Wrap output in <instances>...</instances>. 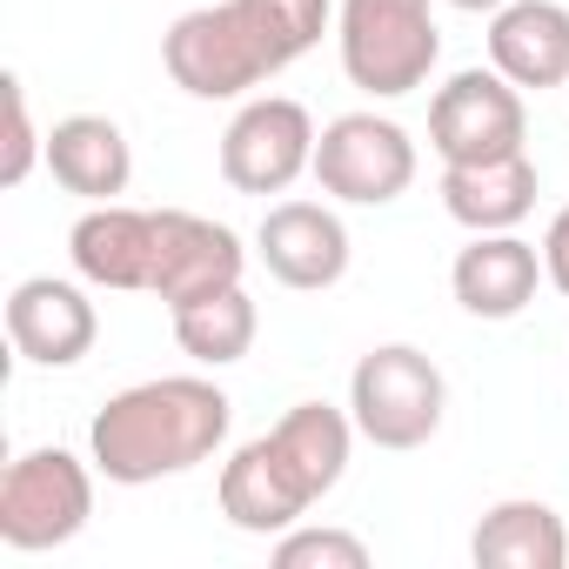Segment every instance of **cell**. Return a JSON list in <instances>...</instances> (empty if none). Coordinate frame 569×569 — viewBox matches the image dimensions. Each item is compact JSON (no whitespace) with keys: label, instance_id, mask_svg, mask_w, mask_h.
<instances>
[{"label":"cell","instance_id":"cell-1","mask_svg":"<svg viewBox=\"0 0 569 569\" xmlns=\"http://www.w3.org/2000/svg\"><path fill=\"white\" fill-rule=\"evenodd\" d=\"M329 28V0H214L161 34V68L194 101H241L296 68Z\"/></svg>","mask_w":569,"mask_h":569},{"label":"cell","instance_id":"cell-2","mask_svg":"<svg viewBox=\"0 0 569 569\" xmlns=\"http://www.w3.org/2000/svg\"><path fill=\"white\" fill-rule=\"evenodd\" d=\"M228 422H234V402L208 376H154L101 402L88 449L108 482L148 489L161 476H188L194 462H208L228 442Z\"/></svg>","mask_w":569,"mask_h":569},{"label":"cell","instance_id":"cell-3","mask_svg":"<svg viewBox=\"0 0 569 569\" xmlns=\"http://www.w3.org/2000/svg\"><path fill=\"white\" fill-rule=\"evenodd\" d=\"M336 41H342V74L376 101L416 94L442 61L429 0H342Z\"/></svg>","mask_w":569,"mask_h":569},{"label":"cell","instance_id":"cell-4","mask_svg":"<svg viewBox=\"0 0 569 569\" xmlns=\"http://www.w3.org/2000/svg\"><path fill=\"white\" fill-rule=\"evenodd\" d=\"M449 382L416 342H382L349 376V416L376 449H422L442 429Z\"/></svg>","mask_w":569,"mask_h":569},{"label":"cell","instance_id":"cell-5","mask_svg":"<svg viewBox=\"0 0 569 569\" xmlns=\"http://www.w3.org/2000/svg\"><path fill=\"white\" fill-rule=\"evenodd\" d=\"M88 516H94V476L61 442L14 456L8 476H0V542L21 556L74 542L88 529Z\"/></svg>","mask_w":569,"mask_h":569},{"label":"cell","instance_id":"cell-6","mask_svg":"<svg viewBox=\"0 0 569 569\" xmlns=\"http://www.w3.org/2000/svg\"><path fill=\"white\" fill-rule=\"evenodd\" d=\"M529 141V108L522 88L496 68H462L436 88L429 101V148L442 154V168H476V161H502L522 154Z\"/></svg>","mask_w":569,"mask_h":569},{"label":"cell","instance_id":"cell-7","mask_svg":"<svg viewBox=\"0 0 569 569\" xmlns=\"http://www.w3.org/2000/svg\"><path fill=\"white\" fill-rule=\"evenodd\" d=\"M316 121L289 94H261L241 101V114L221 134V181L234 194H281L302 174H316Z\"/></svg>","mask_w":569,"mask_h":569},{"label":"cell","instance_id":"cell-8","mask_svg":"<svg viewBox=\"0 0 569 569\" xmlns=\"http://www.w3.org/2000/svg\"><path fill=\"white\" fill-rule=\"evenodd\" d=\"M316 181L349 208H389L416 181V141L389 114H336L316 141Z\"/></svg>","mask_w":569,"mask_h":569},{"label":"cell","instance_id":"cell-9","mask_svg":"<svg viewBox=\"0 0 569 569\" xmlns=\"http://www.w3.org/2000/svg\"><path fill=\"white\" fill-rule=\"evenodd\" d=\"M316 502H322L316 476L296 462V449L281 442L274 429L254 436V442H241L221 462V516L241 536H281V529H296Z\"/></svg>","mask_w":569,"mask_h":569},{"label":"cell","instance_id":"cell-10","mask_svg":"<svg viewBox=\"0 0 569 569\" xmlns=\"http://www.w3.org/2000/svg\"><path fill=\"white\" fill-rule=\"evenodd\" d=\"M241 268H248V248H241L234 228H221L208 214H188V208L154 214V281H148V296H161L168 316L201 302V296L241 289Z\"/></svg>","mask_w":569,"mask_h":569},{"label":"cell","instance_id":"cell-11","mask_svg":"<svg viewBox=\"0 0 569 569\" xmlns=\"http://www.w3.org/2000/svg\"><path fill=\"white\" fill-rule=\"evenodd\" d=\"M254 254L281 289L322 296L349 274V228L322 201H274L261 214V228H254Z\"/></svg>","mask_w":569,"mask_h":569},{"label":"cell","instance_id":"cell-12","mask_svg":"<svg viewBox=\"0 0 569 569\" xmlns=\"http://www.w3.org/2000/svg\"><path fill=\"white\" fill-rule=\"evenodd\" d=\"M101 336V316L94 302L74 289V281H54V274H28L14 281L8 296V342L21 362L34 369H74Z\"/></svg>","mask_w":569,"mask_h":569},{"label":"cell","instance_id":"cell-13","mask_svg":"<svg viewBox=\"0 0 569 569\" xmlns=\"http://www.w3.org/2000/svg\"><path fill=\"white\" fill-rule=\"evenodd\" d=\"M536 281H549L542 248H529L516 228L509 234H476L449 268V289H456L462 316H476V322H516L536 302Z\"/></svg>","mask_w":569,"mask_h":569},{"label":"cell","instance_id":"cell-14","mask_svg":"<svg viewBox=\"0 0 569 569\" xmlns=\"http://www.w3.org/2000/svg\"><path fill=\"white\" fill-rule=\"evenodd\" d=\"M68 254H74L81 281L114 289V296H134V289L154 281V214L148 208H121V201H94L74 221Z\"/></svg>","mask_w":569,"mask_h":569},{"label":"cell","instance_id":"cell-15","mask_svg":"<svg viewBox=\"0 0 569 569\" xmlns=\"http://www.w3.org/2000/svg\"><path fill=\"white\" fill-rule=\"evenodd\" d=\"M489 68L516 88H569V8L562 0H509L489 14Z\"/></svg>","mask_w":569,"mask_h":569},{"label":"cell","instance_id":"cell-16","mask_svg":"<svg viewBox=\"0 0 569 569\" xmlns=\"http://www.w3.org/2000/svg\"><path fill=\"white\" fill-rule=\"evenodd\" d=\"M48 168L68 194L81 201H114L128 194L134 181V154H128V134L108 121V114H68L48 128Z\"/></svg>","mask_w":569,"mask_h":569},{"label":"cell","instance_id":"cell-17","mask_svg":"<svg viewBox=\"0 0 569 569\" xmlns=\"http://www.w3.org/2000/svg\"><path fill=\"white\" fill-rule=\"evenodd\" d=\"M442 208L469 234H509L536 208V161L502 154V161H476V168H442Z\"/></svg>","mask_w":569,"mask_h":569},{"label":"cell","instance_id":"cell-18","mask_svg":"<svg viewBox=\"0 0 569 569\" xmlns=\"http://www.w3.org/2000/svg\"><path fill=\"white\" fill-rule=\"evenodd\" d=\"M469 556L482 569H562L569 562V529L549 502L509 496V502L482 509V522L469 536Z\"/></svg>","mask_w":569,"mask_h":569},{"label":"cell","instance_id":"cell-19","mask_svg":"<svg viewBox=\"0 0 569 569\" xmlns=\"http://www.w3.org/2000/svg\"><path fill=\"white\" fill-rule=\"evenodd\" d=\"M254 329H261V316H254L248 289H221V296H201V302L174 309V342H181V356L201 362V369L241 362V356L254 349Z\"/></svg>","mask_w":569,"mask_h":569},{"label":"cell","instance_id":"cell-20","mask_svg":"<svg viewBox=\"0 0 569 569\" xmlns=\"http://www.w3.org/2000/svg\"><path fill=\"white\" fill-rule=\"evenodd\" d=\"M274 562L281 569H369V542L349 529H281L274 536Z\"/></svg>","mask_w":569,"mask_h":569},{"label":"cell","instance_id":"cell-21","mask_svg":"<svg viewBox=\"0 0 569 569\" xmlns=\"http://www.w3.org/2000/svg\"><path fill=\"white\" fill-rule=\"evenodd\" d=\"M0 88H8V161H0V181L21 188V181L34 174V161H48V134H34V114H28V88H21V74H8Z\"/></svg>","mask_w":569,"mask_h":569},{"label":"cell","instance_id":"cell-22","mask_svg":"<svg viewBox=\"0 0 569 569\" xmlns=\"http://www.w3.org/2000/svg\"><path fill=\"white\" fill-rule=\"evenodd\" d=\"M542 274H549L556 296H569V201L556 208V221H549V234H542Z\"/></svg>","mask_w":569,"mask_h":569},{"label":"cell","instance_id":"cell-23","mask_svg":"<svg viewBox=\"0 0 569 569\" xmlns=\"http://www.w3.org/2000/svg\"><path fill=\"white\" fill-rule=\"evenodd\" d=\"M449 8H462V14H496V8H509V0H449Z\"/></svg>","mask_w":569,"mask_h":569}]
</instances>
